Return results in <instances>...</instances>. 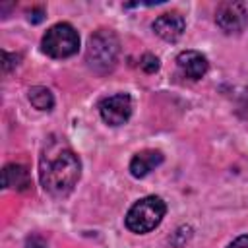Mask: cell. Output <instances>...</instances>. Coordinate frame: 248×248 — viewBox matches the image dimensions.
Listing matches in <instances>:
<instances>
[{"mask_svg": "<svg viewBox=\"0 0 248 248\" xmlns=\"http://www.w3.org/2000/svg\"><path fill=\"white\" fill-rule=\"evenodd\" d=\"M25 248H46V242L41 238V236H29L27 238V244H25Z\"/></svg>", "mask_w": 248, "mask_h": 248, "instance_id": "obj_14", "label": "cell"}, {"mask_svg": "<svg viewBox=\"0 0 248 248\" xmlns=\"http://www.w3.org/2000/svg\"><path fill=\"white\" fill-rule=\"evenodd\" d=\"M2 56H4V72H10L14 66H17L19 64V54H10V52H2Z\"/></svg>", "mask_w": 248, "mask_h": 248, "instance_id": "obj_13", "label": "cell"}, {"mask_svg": "<svg viewBox=\"0 0 248 248\" xmlns=\"http://www.w3.org/2000/svg\"><path fill=\"white\" fill-rule=\"evenodd\" d=\"M229 248H248V234L234 238V240L229 244Z\"/></svg>", "mask_w": 248, "mask_h": 248, "instance_id": "obj_15", "label": "cell"}, {"mask_svg": "<svg viewBox=\"0 0 248 248\" xmlns=\"http://www.w3.org/2000/svg\"><path fill=\"white\" fill-rule=\"evenodd\" d=\"M140 64H141V68H143L147 74H153V72L159 70V58L153 56V54H143V58H141Z\"/></svg>", "mask_w": 248, "mask_h": 248, "instance_id": "obj_12", "label": "cell"}, {"mask_svg": "<svg viewBox=\"0 0 248 248\" xmlns=\"http://www.w3.org/2000/svg\"><path fill=\"white\" fill-rule=\"evenodd\" d=\"M99 112L108 126H120L132 114V99L128 93H116L112 97H107L101 101Z\"/></svg>", "mask_w": 248, "mask_h": 248, "instance_id": "obj_6", "label": "cell"}, {"mask_svg": "<svg viewBox=\"0 0 248 248\" xmlns=\"http://www.w3.org/2000/svg\"><path fill=\"white\" fill-rule=\"evenodd\" d=\"M29 19H31L33 23H39V21L43 19V10H37V12H33V16H29Z\"/></svg>", "mask_w": 248, "mask_h": 248, "instance_id": "obj_16", "label": "cell"}, {"mask_svg": "<svg viewBox=\"0 0 248 248\" xmlns=\"http://www.w3.org/2000/svg\"><path fill=\"white\" fill-rule=\"evenodd\" d=\"M176 64L180 68V72L190 78V79H200L205 76L209 64H207V58L198 52V50H182L176 58Z\"/></svg>", "mask_w": 248, "mask_h": 248, "instance_id": "obj_8", "label": "cell"}, {"mask_svg": "<svg viewBox=\"0 0 248 248\" xmlns=\"http://www.w3.org/2000/svg\"><path fill=\"white\" fill-rule=\"evenodd\" d=\"M29 101H31V105H33L35 108H39V110H50L52 105H54L52 93H50L46 87H41V85L29 89Z\"/></svg>", "mask_w": 248, "mask_h": 248, "instance_id": "obj_11", "label": "cell"}, {"mask_svg": "<svg viewBox=\"0 0 248 248\" xmlns=\"http://www.w3.org/2000/svg\"><path fill=\"white\" fill-rule=\"evenodd\" d=\"M79 35L70 23L52 25L43 37V50L52 58H68L78 52Z\"/></svg>", "mask_w": 248, "mask_h": 248, "instance_id": "obj_4", "label": "cell"}, {"mask_svg": "<svg viewBox=\"0 0 248 248\" xmlns=\"http://www.w3.org/2000/svg\"><path fill=\"white\" fill-rule=\"evenodd\" d=\"M215 21L225 33H240L248 25V10L242 2H223L215 12Z\"/></svg>", "mask_w": 248, "mask_h": 248, "instance_id": "obj_5", "label": "cell"}, {"mask_svg": "<svg viewBox=\"0 0 248 248\" xmlns=\"http://www.w3.org/2000/svg\"><path fill=\"white\" fill-rule=\"evenodd\" d=\"M184 27H186V21H184V17H182L178 12L161 14V16L153 21V31H155L161 39H165V41H169V43L178 41V39L182 37V33H184Z\"/></svg>", "mask_w": 248, "mask_h": 248, "instance_id": "obj_7", "label": "cell"}, {"mask_svg": "<svg viewBox=\"0 0 248 248\" xmlns=\"http://www.w3.org/2000/svg\"><path fill=\"white\" fill-rule=\"evenodd\" d=\"M165 213H167V205L159 196H145L128 209L126 227L136 234L149 232L163 221Z\"/></svg>", "mask_w": 248, "mask_h": 248, "instance_id": "obj_3", "label": "cell"}, {"mask_svg": "<svg viewBox=\"0 0 248 248\" xmlns=\"http://www.w3.org/2000/svg\"><path fill=\"white\" fill-rule=\"evenodd\" d=\"M81 163L78 155L60 141H50L39 161V180L43 188L56 198L68 196L78 184Z\"/></svg>", "mask_w": 248, "mask_h": 248, "instance_id": "obj_1", "label": "cell"}, {"mask_svg": "<svg viewBox=\"0 0 248 248\" xmlns=\"http://www.w3.org/2000/svg\"><path fill=\"white\" fill-rule=\"evenodd\" d=\"M161 163H163V153L159 149H143V151H140V153H136L132 157L130 172L136 178H143L145 174H149Z\"/></svg>", "mask_w": 248, "mask_h": 248, "instance_id": "obj_9", "label": "cell"}, {"mask_svg": "<svg viewBox=\"0 0 248 248\" xmlns=\"http://www.w3.org/2000/svg\"><path fill=\"white\" fill-rule=\"evenodd\" d=\"M120 52V43L110 29H99L89 37L85 60L89 68L97 74H107L116 66Z\"/></svg>", "mask_w": 248, "mask_h": 248, "instance_id": "obj_2", "label": "cell"}, {"mask_svg": "<svg viewBox=\"0 0 248 248\" xmlns=\"http://www.w3.org/2000/svg\"><path fill=\"white\" fill-rule=\"evenodd\" d=\"M2 184L4 188H16V190H27L31 180H29V172L25 167L21 165H6L2 170Z\"/></svg>", "mask_w": 248, "mask_h": 248, "instance_id": "obj_10", "label": "cell"}]
</instances>
